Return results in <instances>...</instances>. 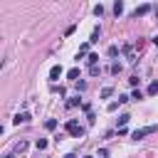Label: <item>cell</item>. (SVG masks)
<instances>
[{
  "mask_svg": "<svg viewBox=\"0 0 158 158\" xmlns=\"http://www.w3.org/2000/svg\"><path fill=\"white\" fill-rule=\"evenodd\" d=\"M64 131H67L72 138H84V133H86V131H84V126H79L74 118H69V121L64 123Z\"/></svg>",
  "mask_w": 158,
  "mask_h": 158,
  "instance_id": "cell-1",
  "label": "cell"
},
{
  "mask_svg": "<svg viewBox=\"0 0 158 158\" xmlns=\"http://www.w3.org/2000/svg\"><path fill=\"white\" fill-rule=\"evenodd\" d=\"M128 84H131V86H138V77H136V74H133V77H131V79H128Z\"/></svg>",
  "mask_w": 158,
  "mask_h": 158,
  "instance_id": "cell-25",
  "label": "cell"
},
{
  "mask_svg": "<svg viewBox=\"0 0 158 158\" xmlns=\"http://www.w3.org/2000/svg\"><path fill=\"white\" fill-rule=\"evenodd\" d=\"M151 10H153V5H148V2H143V5H138V7L133 10V15H136V17H143V15H148Z\"/></svg>",
  "mask_w": 158,
  "mask_h": 158,
  "instance_id": "cell-3",
  "label": "cell"
},
{
  "mask_svg": "<svg viewBox=\"0 0 158 158\" xmlns=\"http://www.w3.org/2000/svg\"><path fill=\"white\" fill-rule=\"evenodd\" d=\"M86 52H89V42H84V44L79 47V52H77V59H81V57H84Z\"/></svg>",
  "mask_w": 158,
  "mask_h": 158,
  "instance_id": "cell-15",
  "label": "cell"
},
{
  "mask_svg": "<svg viewBox=\"0 0 158 158\" xmlns=\"http://www.w3.org/2000/svg\"><path fill=\"white\" fill-rule=\"evenodd\" d=\"M121 52L126 54V59H128V62H136V54H133V47H131V44H123V47H121Z\"/></svg>",
  "mask_w": 158,
  "mask_h": 158,
  "instance_id": "cell-6",
  "label": "cell"
},
{
  "mask_svg": "<svg viewBox=\"0 0 158 158\" xmlns=\"http://www.w3.org/2000/svg\"><path fill=\"white\" fill-rule=\"evenodd\" d=\"M79 104H84V101L79 99V94H77V96H69V99H67V109H74V106H79Z\"/></svg>",
  "mask_w": 158,
  "mask_h": 158,
  "instance_id": "cell-7",
  "label": "cell"
},
{
  "mask_svg": "<svg viewBox=\"0 0 158 158\" xmlns=\"http://www.w3.org/2000/svg\"><path fill=\"white\" fill-rule=\"evenodd\" d=\"M156 22H158V20H156Z\"/></svg>",
  "mask_w": 158,
  "mask_h": 158,
  "instance_id": "cell-31",
  "label": "cell"
},
{
  "mask_svg": "<svg viewBox=\"0 0 158 158\" xmlns=\"http://www.w3.org/2000/svg\"><path fill=\"white\" fill-rule=\"evenodd\" d=\"M62 72H64V69H62V67H59V64H54V67H52V69H49V79H52V84H54V81H57V79H59V77H62Z\"/></svg>",
  "mask_w": 158,
  "mask_h": 158,
  "instance_id": "cell-4",
  "label": "cell"
},
{
  "mask_svg": "<svg viewBox=\"0 0 158 158\" xmlns=\"http://www.w3.org/2000/svg\"><path fill=\"white\" fill-rule=\"evenodd\" d=\"M67 79H72V81L77 84V81H79V69H77V67H74V69H69V72H67Z\"/></svg>",
  "mask_w": 158,
  "mask_h": 158,
  "instance_id": "cell-9",
  "label": "cell"
},
{
  "mask_svg": "<svg viewBox=\"0 0 158 158\" xmlns=\"http://www.w3.org/2000/svg\"><path fill=\"white\" fill-rule=\"evenodd\" d=\"M94 15L101 17V15H104V5H94Z\"/></svg>",
  "mask_w": 158,
  "mask_h": 158,
  "instance_id": "cell-22",
  "label": "cell"
},
{
  "mask_svg": "<svg viewBox=\"0 0 158 158\" xmlns=\"http://www.w3.org/2000/svg\"><path fill=\"white\" fill-rule=\"evenodd\" d=\"M27 151V141H17L15 143V153H25Z\"/></svg>",
  "mask_w": 158,
  "mask_h": 158,
  "instance_id": "cell-14",
  "label": "cell"
},
{
  "mask_svg": "<svg viewBox=\"0 0 158 158\" xmlns=\"http://www.w3.org/2000/svg\"><path fill=\"white\" fill-rule=\"evenodd\" d=\"M128 121H131V116H128V114H121V116H118V128H126Z\"/></svg>",
  "mask_w": 158,
  "mask_h": 158,
  "instance_id": "cell-13",
  "label": "cell"
},
{
  "mask_svg": "<svg viewBox=\"0 0 158 158\" xmlns=\"http://www.w3.org/2000/svg\"><path fill=\"white\" fill-rule=\"evenodd\" d=\"M114 15H116V17H118V15H123V2H121V0H116V2H114Z\"/></svg>",
  "mask_w": 158,
  "mask_h": 158,
  "instance_id": "cell-11",
  "label": "cell"
},
{
  "mask_svg": "<svg viewBox=\"0 0 158 158\" xmlns=\"http://www.w3.org/2000/svg\"><path fill=\"white\" fill-rule=\"evenodd\" d=\"M64 158H74V153H67V156H64Z\"/></svg>",
  "mask_w": 158,
  "mask_h": 158,
  "instance_id": "cell-27",
  "label": "cell"
},
{
  "mask_svg": "<svg viewBox=\"0 0 158 158\" xmlns=\"http://www.w3.org/2000/svg\"><path fill=\"white\" fill-rule=\"evenodd\" d=\"M111 94H114V86H104L101 89V99H109Z\"/></svg>",
  "mask_w": 158,
  "mask_h": 158,
  "instance_id": "cell-18",
  "label": "cell"
},
{
  "mask_svg": "<svg viewBox=\"0 0 158 158\" xmlns=\"http://www.w3.org/2000/svg\"><path fill=\"white\" fill-rule=\"evenodd\" d=\"M2 158H12V153H5V156H2Z\"/></svg>",
  "mask_w": 158,
  "mask_h": 158,
  "instance_id": "cell-28",
  "label": "cell"
},
{
  "mask_svg": "<svg viewBox=\"0 0 158 158\" xmlns=\"http://www.w3.org/2000/svg\"><path fill=\"white\" fill-rule=\"evenodd\" d=\"M84 158H94V156H84Z\"/></svg>",
  "mask_w": 158,
  "mask_h": 158,
  "instance_id": "cell-30",
  "label": "cell"
},
{
  "mask_svg": "<svg viewBox=\"0 0 158 158\" xmlns=\"http://www.w3.org/2000/svg\"><path fill=\"white\" fill-rule=\"evenodd\" d=\"M86 64H89V67H96V64H99V54H96V52H91V54L86 57Z\"/></svg>",
  "mask_w": 158,
  "mask_h": 158,
  "instance_id": "cell-8",
  "label": "cell"
},
{
  "mask_svg": "<svg viewBox=\"0 0 158 158\" xmlns=\"http://www.w3.org/2000/svg\"><path fill=\"white\" fill-rule=\"evenodd\" d=\"M27 121H30V114H27V111L15 114V118H12V123H17V126H20V123H27Z\"/></svg>",
  "mask_w": 158,
  "mask_h": 158,
  "instance_id": "cell-5",
  "label": "cell"
},
{
  "mask_svg": "<svg viewBox=\"0 0 158 158\" xmlns=\"http://www.w3.org/2000/svg\"><path fill=\"white\" fill-rule=\"evenodd\" d=\"M84 89H86V81L79 79V81H77V91H84Z\"/></svg>",
  "mask_w": 158,
  "mask_h": 158,
  "instance_id": "cell-24",
  "label": "cell"
},
{
  "mask_svg": "<svg viewBox=\"0 0 158 158\" xmlns=\"http://www.w3.org/2000/svg\"><path fill=\"white\" fill-rule=\"evenodd\" d=\"M131 99H136V101H141V99H143V91H141V89H133V94H131Z\"/></svg>",
  "mask_w": 158,
  "mask_h": 158,
  "instance_id": "cell-21",
  "label": "cell"
},
{
  "mask_svg": "<svg viewBox=\"0 0 158 158\" xmlns=\"http://www.w3.org/2000/svg\"><path fill=\"white\" fill-rule=\"evenodd\" d=\"M121 69H123V64H121V62H114V64H111V69H109V72H111V74H114V77H116V74H121Z\"/></svg>",
  "mask_w": 158,
  "mask_h": 158,
  "instance_id": "cell-12",
  "label": "cell"
},
{
  "mask_svg": "<svg viewBox=\"0 0 158 158\" xmlns=\"http://www.w3.org/2000/svg\"><path fill=\"white\" fill-rule=\"evenodd\" d=\"M153 12H156V15H158V5H153Z\"/></svg>",
  "mask_w": 158,
  "mask_h": 158,
  "instance_id": "cell-29",
  "label": "cell"
},
{
  "mask_svg": "<svg viewBox=\"0 0 158 158\" xmlns=\"http://www.w3.org/2000/svg\"><path fill=\"white\" fill-rule=\"evenodd\" d=\"M156 131H158V126H156V123H151V126L136 128V131L131 133V138H133V141H141V138H146V136H151V133H156Z\"/></svg>",
  "mask_w": 158,
  "mask_h": 158,
  "instance_id": "cell-2",
  "label": "cell"
},
{
  "mask_svg": "<svg viewBox=\"0 0 158 158\" xmlns=\"http://www.w3.org/2000/svg\"><path fill=\"white\" fill-rule=\"evenodd\" d=\"M89 74H91V77H99V74H101V67H99V64H96V67H89Z\"/></svg>",
  "mask_w": 158,
  "mask_h": 158,
  "instance_id": "cell-20",
  "label": "cell"
},
{
  "mask_svg": "<svg viewBox=\"0 0 158 158\" xmlns=\"http://www.w3.org/2000/svg\"><path fill=\"white\" fill-rule=\"evenodd\" d=\"M146 94H148V96H156V94H158V81H151L148 89H146Z\"/></svg>",
  "mask_w": 158,
  "mask_h": 158,
  "instance_id": "cell-10",
  "label": "cell"
},
{
  "mask_svg": "<svg viewBox=\"0 0 158 158\" xmlns=\"http://www.w3.org/2000/svg\"><path fill=\"white\" fill-rule=\"evenodd\" d=\"M116 54H118V47L111 44V47H109V57H116Z\"/></svg>",
  "mask_w": 158,
  "mask_h": 158,
  "instance_id": "cell-23",
  "label": "cell"
},
{
  "mask_svg": "<svg viewBox=\"0 0 158 158\" xmlns=\"http://www.w3.org/2000/svg\"><path fill=\"white\" fill-rule=\"evenodd\" d=\"M35 146H37V151H44V148H47V141H44V138H37Z\"/></svg>",
  "mask_w": 158,
  "mask_h": 158,
  "instance_id": "cell-19",
  "label": "cell"
},
{
  "mask_svg": "<svg viewBox=\"0 0 158 158\" xmlns=\"http://www.w3.org/2000/svg\"><path fill=\"white\" fill-rule=\"evenodd\" d=\"M44 128H47V131H54V128H57V118H47V121H44Z\"/></svg>",
  "mask_w": 158,
  "mask_h": 158,
  "instance_id": "cell-16",
  "label": "cell"
},
{
  "mask_svg": "<svg viewBox=\"0 0 158 158\" xmlns=\"http://www.w3.org/2000/svg\"><path fill=\"white\" fill-rule=\"evenodd\" d=\"M99 37H101V27H94V32H91V40H89V42H99Z\"/></svg>",
  "mask_w": 158,
  "mask_h": 158,
  "instance_id": "cell-17",
  "label": "cell"
},
{
  "mask_svg": "<svg viewBox=\"0 0 158 158\" xmlns=\"http://www.w3.org/2000/svg\"><path fill=\"white\" fill-rule=\"evenodd\" d=\"M106 109H109V111H116V109H118V101H111V104H109Z\"/></svg>",
  "mask_w": 158,
  "mask_h": 158,
  "instance_id": "cell-26",
  "label": "cell"
}]
</instances>
